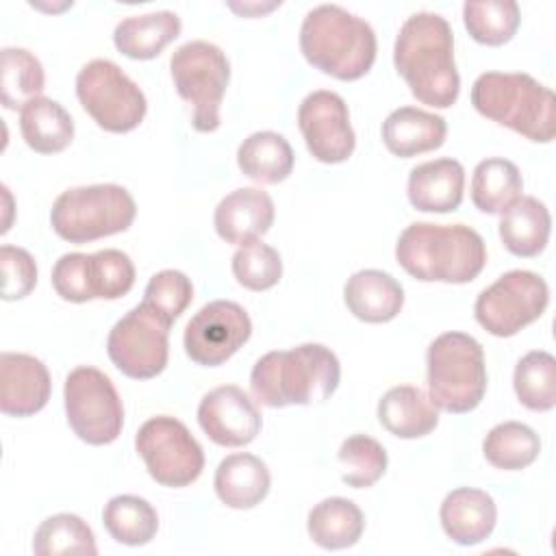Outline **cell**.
Listing matches in <instances>:
<instances>
[{"label": "cell", "mask_w": 556, "mask_h": 556, "mask_svg": "<svg viewBox=\"0 0 556 556\" xmlns=\"http://www.w3.org/2000/svg\"><path fill=\"white\" fill-rule=\"evenodd\" d=\"M393 65L421 104L447 109L458 100L454 33L443 15L419 11L406 17L395 37Z\"/></svg>", "instance_id": "obj_1"}, {"label": "cell", "mask_w": 556, "mask_h": 556, "mask_svg": "<svg viewBox=\"0 0 556 556\" xmlns=\"http://www.w3.org/2000/svg\"><path fill=\"white\" fill-rule=\"evenodd\" d=\"M339 380L337 354L321 343H302L261 356L250 374V393L269 408L311 406L328 400Z\"/></svg>", "instance_id": "obj_2"}, {"label": "cell", "mask_w": 556, "mask_h": 556, "mask_svg": "<svg viewBox=\"0 0 556 556\" xmlns=\"http://www.w3.org/2000/svg\"><path fill=\"white\" fill-rule=\"evenodd\" d=\"M395 258L421 282H471L486 263L482 237L465 224L415 222L402 230Z\"/></svg>", "instance_id": "obj_3"}, {"label": "cell", "mask_w": 556, "mask_h": 556, "mask_svg": "<svg viewBox=\"0 0 556 556\" xmlns=\"http://www.w3.org/2000/svg\"><path fill=\"white\" fill-rule=\"evenodd\" d=\"M300 50L315 70L356 80L371 70L378 43L369 22L339 4H319L302 20Z\"/></svg>", "instance_id": "obj_4"}, {"label": "cell", "mask_w": 556, "mask_h": 556, "mask_svg": "<svg viewBox=\"0 0 556 556\" xmlns=\"http://www.w3.org/2000/svg\"><path fill=\"white\" fill-rule=\"evenodd\" d=\"M471 104L486 119L530 141L549 143L556 135L554 93L526 72L480 74L471 85Z\"/></svg>", "instance_id": "obj_5"}, {"label": "cell", "mask_w": 556, "mask_h": 556, "mask_svg": "<svg viewBox=\"0 0 556 556\" xmlns=\"http://www.w3.org/2000/svg\"><path fill=\"white\" fill-rule=\"evenodd\" d=\"M428 397L441 410L463 415L473 410L486 391L484 350L467 332H443L426 352Z\"/></svg>", "instance_id": "obj_6"}, {"label": "cell", "mask_w": 556, "mask_h": 556, "mask_svg": "<svg viewBox=\"0 0 556 556\" xmlns=\"http://www.w3.org/2000/svg\"><path fill=\"white\" fill-rule=\"evenodd\" d=\"M137 204L113 182L65 189L50 208L52 230L70 243H89L130 228Z\"/></svg>", "instance_id": "obj_7"}, {"label": "cell", "mask_w": 556, "mask_h": 556, "mask_svg": "<svg viewBox=\"0 0 556 556\" xmlns=\"http://www.w3.org/2000/svg\"><path fill=\"white\" fill-rule=\"evenodd\" d=\"M169 72L178 96L191 104V126L198 132L219 128V106L230 80L226 52L204 39L178 46L169 59Z\"/></svg>", "instance_id": "obj_8"}, {"label": "cell", "mask_w": 556, "mask_h": 556, "mask_svg": "<svg viewBox=\"0 0 556 556\" xmlns=\"http://www.w3.org/2000/svg\"><path fill=\"white\" fill-rule=\"evenodd\" d=\"M76 96L93 122L109 132L135 130L148 111L139 85L109 59H93L80 67Z\"/></svg>", "instance_id": "obj_9"}, {"label": "cell", "mask_w": 556, "mask_h": 556, "mask_svg": "<svg viewBox=\"0 0 556 556\" xmlns=\"http://www.w3.org/2000/svg\"><path fill=\"white\" fill-rule=\"evenodd\" d=\"M67 424L89 445L113 443L124 426V406L111 378L89 365L72 369L63 384Z\"/></svg>", "instance_id": "obj_10"}, {"label": "cell", "mask_w": 556, "mask_h": 556, "mask_svg": "<svg viewBox=\"0 0 556 556\" xmlns=\"http://www.w3.org/2000/svg\"><path fill=\"white\" fill-rule=\"evenodd\" d=\"M135 447L152 480L180 489L195 482L204 469V452L189 428L169 415H156L141 424Z\"/></svg>", "instance_id": "obj_11"}, {"label": "cell", "mask_w": 556, "mask_h": 556, "mask_svg": "<svg viewBox=\"0 0 556 556\" xmlns=\"http://www.w3.org/2000/svg\"><path fill=\"white\" fill-rule=\"evenodd\" d=\"M549 302L547 282L528 269H510L480 291L473 304L476 321L493 337H513L536 321Z\"/></svg>", "instance_id": "obj_12"}, {"label": "cell", "mask_w": 556, "mask_h": 556, "mask_svg": "<svg viewBox=\"0 0 556 556\" xmlns=\"http://www.w3.org/2000/svg\"><path fill=\"white\" fill-rule=\"evenodd\" d=\"M135 285V265L122 250L63 254L52 267V287L67 302L117 300Z\"/></svg>", "instance_id": "obj_13"}, {"label": "cell", "mask_w": 556, "mask_h": 556, "mask_svg": "<svg viewBox=\"0 0 556 556\" xmlns=\"http://www.w3.org/2000/svg\"><path fill=\"white\" fill-rule=\"evenodd\" d=\"M169 326L156 311L137 304L109 332L106 352L111 363L135 380L159 376L169 356Z\"/></svg>", "instance_id": "obj_14"}, {"label": "cell", "mask_w": 556, "mask_h": 556, "mask_svg": "<svg viewBox=\"0 0 556 556\" xmlns=\"http://www.w3.org/2000/svg\"><path fill=\"white\" fill-rule=\"evenodd\" d=\"M252 334L248 311L230 300L204 304L185 328V352L202 367L226 363Z\"/></svg>", "instance_id": "obj_15"}, {"label": "cell", "mask_w": 556, "mask_h": 556, "mask_svg": "<svg viewBox=\"0 0 556 556\" xmlns=\"http://www.w3.org/2000/svg\"><path fill=\"white\" fill-rule=\"evenodd\" d=\"M298 126L308 152L319 163H343L352 156L356 135L345 100L328 89L311 91L298 109Z\"/></svg>", "instance_id": "obj_16"}, {"label": "cell", "mask_w": 556, "mask_h": 556, "mask_svg": "<svg viewBox=\"0 0 556 556\" xmlns=\"http://www.w3.org/2000/svg\"><path fill=\"white\" fill-rule=\"evenodd\" d=\"M198 424L222 447H241L256 439L263 419L254 400L237 384L208 391L198 406Z\"/></svg>", "instance_id": "obj_17"}, {"label": "cell", "mask_w": 556, "mask_h": 556, "mask_svg": "<svg viewBox=\"0 0 556 556\" xmlns=\"http://www.w3.org/2000/svg\"><path fill=\"white\" fill-rule=\"evenodd\" d=\"M50 374L43 361L24 352L0 354V410L9 417H30L50 400Z\"/></svg>", "instance_id": "obj_18"}, {"label": "cell", "mask_w": 556, "mask_h": 556, "mask_svg": "<svg viewBox=\"0 0 556 556\" xmlns=\"http://www.w3.org/2000/svg\"><path fill=\"white\" fill-rule=\"evenodd\" d=\"M274 200L258 187H241L230 191L215 206V232L232 245L258 241L274 224Z\"/></svg>", "instance_id": "obj_19"}, {"label": "cell", "mask_w": 556, "mask_h": 556, "mask_svg": "<svg viewBox=\"0 0 556 556\" xmlns=\"http://www.w3.org/2000/svg\"><path fill=\"white\" fill-rule=\"evenodd\" d=\"M443 532L458 545H478L491 536L497 521V506L482 489L460 486L441 502Z\"/></svg>", "instance_id": "obj_20"}, {"label": "cell", "mask_w": 556, "mask_h": 556, "mask_svg": "<svg viewBox=\"0 0 556 556\" xmlns=\"http://www.w3.org/2000/svg\"><path fill=\"white\" fill-rule=\"evenodd\" d=\"M465 169L456 159L419 163L408 174V202L424 213H450L463 202Z\"/></svg>", "instance_id": "obj_21"}, {"label": "cell", "mask_w": 556, "mask_h": 556, "mask_svg": "<svg viewBox=\"0 0 556 556\" xmlns=\"http://www.w3.org/2000/svg\"><path fill=\"white\" fill-rule=\"evenodd\" d=\"M348 311L367 324L391 321L404 306L402 285L382 269H361L343 287Z\"/></svg>", "instance_id": "obj_22"}, {"label": "cell", "mask_w": 556, "mask_h": 556, "mask_svg": "<svg viewBox=\"0 0 556 556\" xmlns=\"http://www.w3.org/2000/svg\"><path fill=\"white\" fill-rule=\"evenodd\" d=\"M447 124L441 115L417 106H400L382 122V141L400 159H410L443 146Z\"/></svg>", "instance_id": "obj_23"}, {"label": "cell", "mask_w": 556, "mask_h": 556, "mask_svg": "<svg viewBox=\"0 0 556 556\" xmlns=\"http://www.w3.org/2000/svg\"><path fill=\"white\" fill-rule=\"evenodd\" d=\"M213 484L217 497L228 508L248 510L267 497L271 476L267 465L258 456L241 452L219 460Z\"/></svg>", "instance_id": "obj_24"}, {"label": "cell", "mask_w": 556, "mask_h": 556, "mask_svg": "<svg viewBox=\"0 0 556 556\" xmlns=\"http://www.w3.org/2000/svg\"><path fill=\"white\" fill-rule=\"evenodd\" d=\"M378 421L393 437L419 439L437 428L439 410L419 387L397 384L380 397Z\"/></svg>", "instance_id": "obj_25"}, {"label": "cell", "mask_w": 556, "mask_h": 556, "mask_svg": "<svg viewBox=\"0 0 556 556\" xmlns=\"http://www.w3.org/2000/svg\"><path fill=\"white\" fill-rule=\"evenodd\" d=\"M180 17L174 11H152L124 17L113 30L115 48L137 61L154 59L180 35Z\"/></svg>", "instance_id": "obj_26"}, {"label": "cell", "mask_w": 556, "mask_h": 556, "mask_svg": "<svg viewBox=\"0 0 556 556\" xmlns=\"http://www.w3.org/2000/svg\"><path fill=\"white\" fill-rule=\"evenodd\" d=\"M552 232V217L547 206L532 195L519 198L500 219V239L515 256H536L545 250Z\"/></svg>", "instance_id": "obj_27"}, {"label": "cell", "mask_w": 556, "mask_h": 556, "mask_svg": "<svg viewBox=\"0 0 556 556\" xmlns=\"http://www.w3.org/2000/svg\"><path fill=\"white\" fill-rule=\"evenodd\" d=\"M20 130L30 150L39 154H54L72 143L74 119L63 104L39 96L22 106Z\"/></svg>", "instance_id": "obj_28"}, {"label": "cell", "mask_w": 556, "mask_h": 556, "mask_svg": "<svg viewBox=\"0 0 556 556\" xmlns=\"http://www.w3.org/2000/svg\"><path fill=\"white\" fill-rule=\"evenodd\" d=\"M293 148L291 143L274 130L252 132L237 148L239 169L263 185H278L289 178L293 169Z\"/></svg>", "instance_id": "obj_29"}, {"label": "cell", "mask_w": 556, "mask_h": 556, "mask_svg": "<svg viewBox=\"0 0 556 556\" xmlns=\"http://www.w3.org/2000/svg\"><path fill=\"white\" fill-rule=\"evenodd\" d=\"M306 530L319 547L345 549L358 543L365 530V517L352 500L326 497L311 508Z\"/></svg>", "instance_id": "obj_30"}, {"label": "cell", "mask_w": 556, "mask_h": 556, "mask_svg": "<svg viewBox=\"0 0 556 556\" xmlns=\"http://www.w3.org/2000/svg\"><path fill=\"white\" fill-rule=\"evenodd\" d=\"M521 191L523 178L513 161L493 156L476 165L471 176V202L478 211L500 215L521 198Z\"/></svg>", "instance_id": "obj_31"}, {"label": "cell", "mask_w": 556, "mask_h": 556, "mask_svg": "<svg viewBox=\"0 0 556 556\" xmlns=\"http://www.w3.org/2000/svg\"><path fill=\"white\" fill-rule=\"evenodd\" d=\"M106 532L122 545L139 547L154 539L159 515L154 506L139 495H115L102 510Z\"/></svg>", "instance_id": "obj_32"}, {"label": "cell", "mask_w": 556, "mask_h": 556, "mask_svg": "<svg viewBox=\"0 0 556 556\" xmlns=\"http://www.w3.org/2000/svg\"><path fill=\"white\" fill-rule=\"evenodd\" d=\"M541 452L539 434L521 421H504L489 430L482 441L484 458L504 471H517L536 460Z\"/></svg>", "instance_id": "obj_33"}, {"label": "cell", "mask_w": 556, "mask_h": 556, "mask_svg": "<svg viewBox=\"0 0 556 556\" xmlns=\"http://www.w3.org/2000/svg\"><path fill=\"white\" fill-rule=\"evenodd\" d=\"M0 70V98L7 109H20L39 98L46 85L41 61L26 48H2Z\"/></svg>", "instance_id": "obj_34"}, {"label": "cell", "mask_w": 556, "mask_h": 556, "mask_svg": "<svg viewBox=\"0 0 556 556\" xmlns=\"http://www.w3.org/2000/svg\"><path fill=\"white\" fill-rule=\"evenodd\" d=\"M513 387L526 408L552 410L556 404V358L545 350L528 352L515 365Z\"/></svg>", "instance_id": "obj_35"}, {"label": "cell", "mask_w": 556, "mask_h": 556, "mask_svg": "<svg viewBox=\"0 0 556 556\" xmlns=\"http://www.w3.org/2000/svg\"><path fill=\"white\" fill-rule=\"evenodd\" d=\"M33 552L37 556L85 554L96 556V536L85 519L72 513H59L39 523L33 536Z\"/></svg>", "instance_id": "obj_36"}, {"label": "cell", "mask_w": 556, "mask_h": 556, "mask_svg": "<svg viewBox=\"0 0 556 556\" xmlns=\"http://www.w3.org/2000/svg\"><path fill=\"white\" fill-rule=\"evenodd\" d=\"M463 22L467 33L484 46H502L513 39L519 28L521 13L515 0H482L463 4Z\"/></svg>", "instance_id": "obj_37"}, {"label": "cell", "mask_w": 556, "mask_h": 556, "mask_svg": "<svg viewBox=\"0 0 556 556\" xmlns=\"http://www.w3.org/2000/svg\"><path fill=\"white\" fill-rule=\"evenodd\" d=\"M341 480L354 489H367L376 484L389 465L387 450L369 434H352L339 447Z\"/></svg>", "instance_id": "obj_38"}, {"label": "cell", "mask_w": 556, "mask_h": 556, "mask_svg": "<svg viewBox=\"0 0 556 556\" xmlns=\"http://www.w3.org/2000/svg\"><path fill=\"white\" fill-rule=\"evenodd\" d=\"M230 267L237 282L250 291H267L278 285L282 276V258L278 250L263 241L239 245Z\"/></svg>", "instance_id": "obj_39"}, {"label": "cell", "mask_w": 556, "mask_h": 556, "mask_svg": "<svg viewBox=\"0 0 556 556\" xmlns=\"http://www.w3.org/2000/svg\"><path fill=\"white\" fill-rule=\"evenodd\" d=\"M191 298H193L191 280L178 269H163L148 280L141 304L150 306L169 324H174L191 304Z\"/></svg>", "instance_id": "obj_40"}, {"label": "cell", "mask_w": 556, "mask_h": 556, "mask_svg": "<svg viewBox=\"0 0 556 556\" xmlns=\"http://www.w3.org/2000/svg\"><path fill=\"white\" fill-rule=\"evenodd\" d=\"M0 269H2V300L7 302L26 298L37 285L35 258L24 248L4 243L0 248Z\"/></svg>", "instance_id": "obj_41"}]
</instances>
